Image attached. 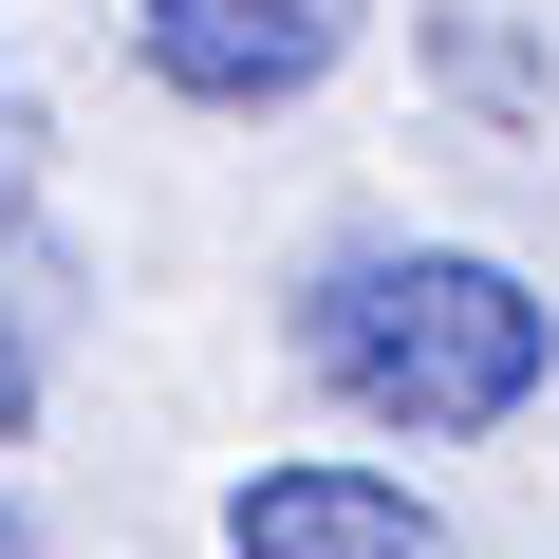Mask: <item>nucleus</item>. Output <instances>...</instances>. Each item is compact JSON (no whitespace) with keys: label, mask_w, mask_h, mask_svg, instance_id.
Masks as SVG:
<instances>
[{"label":"nucleus","mask_w":559,"mask_h":559,"mask_svg":"<svg viewBox=\"0 0 559 559\" xmlns=\"http://www.w3.org/2000/svg\"><path fill=\"white\" fill-rule=\"evenodd\" d=\"M0 559H20V522H0Z\"/></svg>","instance_id":"nucleus-5"},{"label":"nucleus","mask_w":559,"mask_h":559,"mask_svg":"<svg viewBox=\"0 0 559 559\" xmlns=\"http://www.w3.org/2000/svg\"><path fill=\"white\" fill-rule=\"evenodd\" d=\"M299 355H318L373 429L466 448V429H503V411L559 373V318H540V280H503L485 242H355V261H318Z\"/></svg>","instance_id":"nucleus-1"},{"label":"nucleus","mask_w":559,"mask_h":559,"mask_svg":"<svg viewBox=\"0 0 559 559\" xmlns=\"http://www.w3.org/2000/svg\"><path fill=\"white\" fill-rule=\"evenodd\" d=\"M38 411V355H20V318H0V429H20Z\"/></svg>","instance_id":"nucleus-4"},{"label":"nucleus","mask_w":559,"mask_h":559,"mask_svg":"<svg viewBox=\"0 0 559 559\" xmlns=\"http://www.w3.org/2000/svg\"><path fill=\"white\" fill-rule=\"evenodd\" d=\"M131 57L187 112H280L355 57V0H131Z\"/></svg>","instance_id":"nucleus-2"},{"label":"nucleus","mask_w":559,"mask_h":559,"mask_svg":"<svg viewBox=\"0 0 559 559\" xmlns=\"http://www.w3.org/2000/svg\"><path fill=\"white\" fill-rule=\"evenodd\" d=\"M224 559H448V522L373 466H261L224 485Z\"/></svg>","instance_id":"nucleus-3"}]
</instances>
